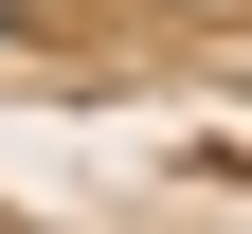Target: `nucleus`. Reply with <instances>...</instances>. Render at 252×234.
Segmentation results:
<instances>
[{
	"label": "nucleus",
	"mask_w": 252,
	"mask_h": 234,
	"mask_svg": "<svg viewBox=\"0 0 252 234\" xmlns=\"http://www.w3.org/2000/svg\"><path fill=\"white\" fill-rule=\"evenodd\" d=\"M18 36H36V0H0V54H18Z\"/></svg>",
	"instance_id": "1"
}]
</instances>
